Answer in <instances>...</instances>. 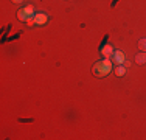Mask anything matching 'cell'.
I'll return each mask as SVG.
<instances>
[{
    "mask_svg": "<svg viewBox=\"0 0 146 140\" xmlns=\"http://www.w3.org/2000/svg\"><path fill=\"white\" fill-rule=\"evenodd\" d=\"M135 62H137L138 65L146 64V51H141V53H138L137 56H135Z\"/></svg>",
    "mask_w": 146,
    "mask_h": 140,
    "instance_id": "6",
    "label": "cell"
},
{
    "mask_svg": "<svg viewBox=\"0 0 146 140\" xmlns=\"http://www.w3.org/2000/svg\"><path fill=\"white\" fill-rule=\"evenodd\" d=\"M27 23H28V27H33V25H36V20H34V16H33V17H30V19L27 20Z\"/></svg>",
    "mask_w": 146,
    "mask_h": 140,
    "instance_id": "9",
    "label": "cell"
},
{
    "mask_svg": "<svg viewBox=\"0 0 146 140\" xmlns=\"http://www.w3.org/2000/svg\"><path fill=\"white\" fill-rule=\"evenodd\" d=\"M138 48L140 50H146V37H143V39H140V42H138Z\"/></svg>",
    "mask_w": 146,
    "mask_h": 140,
    "instance_id": "8",
    "label": "cell"
},
{
    "mask_svg": "<svg viewBox=\"0 0 146 140\" xmlns=\"http://www.w3.org/2000/svg\"><path fill=\"white\" fill-rule=\"evenodd\" d=\"M13 2H14V3H22L23 0H13Z\"/></svg>",
    "mask_w": 146,
    "mask_h": 140,
    "instance_id": "11",
    "label": "cell"
},
{
    "mask_svg": "<svg viewBox=\"0 0 146 140\" xmlns=\"http://www.w3.org/2000/svg\"><path fill=\"white\" fill-rule=\"evenodd\" d=\"M124 61H126V59H124V53H123L121 50H117L115 53H113V56H112V62H115V64L121 65Z\"/></svg>",
    "mask_w": 146,
    "mask_h": 140,
    "instance_id": "3",
    "label": "cell"
},
{
    "mask_svg": "<svg viewBox=\"0 0 146 140\" xmlns=\"http://www.w3.org/2000/svg\"><path fill=\"white\" fill-rule=\"evenodd\" d=\"M123 65H124V67H129V65H131V62H127V61H124V62H123Z\"/></svg>",
    "mask_w": 146,
    "mask_h": 140,
    "instance_id": "10",
    "label": "cell"
},
{
    "mask_svg": "<svg viewBox=\"0 0 146 140\" xmlns=\"http://www.w3.org/2000/svg\"><path fill=\"white\" fill-rule=\"evenodd\" d=\"M33 16H34V8L31 5L22 8L20 11H17V19L19 20H28L30 17H33Z\"/></svg>",
    "mask_w": 146,
    "mask_h": 140,
    "instance_id": "2",
    "label": "cell"
},
{
    "mask_svg": "<svg viewBox=\"0 0 146 140\" xmlns=\"http://www.w3.org/2000/svg\"><path fill=\"white\" fill-rule=\"evenodd\" d=\"M112 64L113 62L110 59H104V61H96V64L93 65L92 72L96 78H104L106 75H109L112 72Z\"/></svg>",
    "mask_w": 146,
    "mask_h": 140,
    "instance_id": "1",
    "label": "cell"
},
{
    "mask_svg": "<svg viewBox=\"0 0 146 140\" xmlns=\"http://www.w3.org/2000/svg\"><path fill=\"white\" fill-rule=\"evenodd\" d=\"M34 20H36V25H45L48 22V16L44 13H37L34 14Z\"/></svg>",
    "mask_w": 146,
    "mask_h": 140,
    "instance_id": "4",
    "label": "cell"
},
{
    "mask_svg": "<svg viewBox=\"0 0 146 140\" xmlns=\"http://www.w3.org/2000/svg\"><path fill=\"white\" fill-rule=\"evenodd\" d=\"M101 53H103V56L106 59H112V56H113V48H112V45H104L103 47V50H101Z\"/></svg>",
    "mask_w": 146,
    "mask_h": 140,
    "instance_id": "5",
    "label": "cell"
},
{
    "mask_svg": "<svg viewBox=\"0 0 146 140\" xmlns=\"http://www.w3.org/2000/svg\"><path fill=\"white\" fill-rule=\"evenodd\" d=\"M115 75H117V76H120V78H121V76H124V75H126V67H124L123 64L118 65V67L115 69Z\"/></svg>",
    "mask_w": 146,
    "mask_h": 140,
    "instance_id": "7",
    "label": "cell"
}]
</instances>
